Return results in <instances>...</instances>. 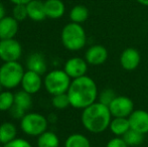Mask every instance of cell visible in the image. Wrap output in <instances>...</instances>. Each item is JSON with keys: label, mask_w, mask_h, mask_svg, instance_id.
<instances>
[{"label": "cell", "mask_w": 148, "mask_h": 147, "mask_svg": "<svg viewBox=\"0 0 148 147\" xmlns=\"http://www.w3.org/2000/svg\"><path fill=\"white\" fill-rule=\"evenodd\" d=\"M71 106L75 109L84 110L90 105L98 101L99 91L96 82L89 76L72 80L68 90Z\"/></svg>", "instance_id": "obj_1"}, {"label": "cell", "mask_w": 148, "mask_h": 147, "mask_svg": "<svg viewBox=\"0 0 148 147\" xmlns=\"http://www.w3.org/2000/svg\"><path fill=\"white\" fill-rule=\"evenodd\" d=\"M112 118L109 107L97 101L83 110L81 121L87 131L100 134L109 129Z\"/></svg>", "instance_id": "obj_2"}, {"label": "cell", "mask_w": 148, "mask_h": 147, "mask_svg": "<svg viewBox=\"0 0 148 147\" xmlns=\"http://www.w3.org/2000/svg\"><path fill=\"white\" fill-rule=\"evenodd\" d=\"M62 42L66 49L78 51L87 43V34L82 24L70 22L64 26L60 34Z\"/></svg>", "instance_id": "obj_3"}, {"label": "cell", "mask_w": 148, "mask_h": 147, "mask_svg": "<svg viewBox=\"0 0 148 147\" xmlns=\"http://www.w3.org/2000/svg\"><path fill=\"white\" fill-rule=\"evenodd\" d=\"M24 70L18 62L4 63L0 67V84L4 89L11 90L21 85Z\"/></svg>", "instance_id": "obj_4"}, {"label": "cell", "mask_w": 148, "mask_h": 147, "mask_svg": "<svg viewBox=\"0 0 148 147\" xmlns=\"http://www.w3.org/2000/svg\"><path fill=\"white\" fill-rule=\"evenodd\" d=\"M72 83V79L64 70H53L47 74L43 80V85L47 92L55 96L66 93Z\"/></svg>", "instance_id": "obj_5"}, {"label": "cell", "mask_w": 148, "mask_h": 147, "mask_svg": "<svg viewBox=\"0 0 148 147\" xmlns=\"http://www.w3.org/2000/svg\"><path fill=\"white\" fill-rule=\"evenodd\" d=\"M49 126V120L43 115L35 112L26 113L20 120L21 130L29 136H37L47 131Z\"/></svg>", "instance_id": "obj_6"}, {"label": "cell", "mask_w": 148, "mask_h": 147, "mask_svg": "<svg viewBox=\"0 0 148 147\" xmlns=\"http://www.w3.org/2000/svg\"><path fill=\"white\" fill-rule=\"evenodd\" d=\"M22 53V46L14 38L0 40V59L4 63L18 62Z\"/></svg>", "instance_id": "obj_7"}, {"label": "cell", "mask_w": 148, "mask_h": 147, "mask_svg": "<svg viewBox=\"0 0 148 147\" xmlns=\"http://www.w3.org/2000/svg\"><path fill=\"white\" fill-rule=\"evenodd\" d=\"M108 107L112 117L128 118L135 110L132 99L127 96H117Z\"/></svg>", "instance_id": "obj_8"}, {"label": "cell", "mask_w": 148, "mask_h": 147, "mask_svg": "<svg viewBox=\"0 0 148 147\" xmlns=\"http://www.w3.org/2000/svg\"><path fill=\"white\" fill-rule=\"evenodd\" d=\"M88 65L89 64L85 59L80 57H74L66 62L64 71L72 80H75V79L86 76L88 72Z\"/></svg>", "instance_id": "obj_9"}, {"label": "cell", "mask_w": 148, "mask_h": 147, "mask_svg": "<svg viewBox=\"0 0 148 147\" xmlns=\"http://www.w3.org/2000/svg\"><path fill=\"white\" fill-rule=\"evenodd\" d=\"M120 65L123 70L128 72L135 71L141 63V55L135 47H127L120 55Z\"/></svg>", "instance_id": "obj_10"}, {"label": "cell", "mask_w": 148, "mask_h": 147, "mask_svg": "<svg viewBox=\"0 0 148 147\" xmlns=\"http://www.w3.org/2000/svg\"><path fill=\"white\" fill-rule=\"evenodd\" d=\"M108 51L102 44H94L87 49L85 59L91 66H101L108 59Z\"/></svg>", "instance_id": "obj_11"}, {"label": "cell", "mask_w": 148, "mask_h": 147, "mask_svg": "<svg viewBox=\"0 0 148 147\" xmlns=\"http://www.w3.org/2000/svg\"><path fill=\"white\" fill-rule=\"evenodd\" d=\"M130 128L132 130L139 132V133L145 134L148 133V112L142 109L134 110L130 116L128 117Z\"/></svg>", "instance_id": "obj_12"}, {"label": "cell", "mask_w": 148, "mask_h": 147, "mask_svg": "<svg viewBox=\"0 0 148 147\" xmlns=\"http://www.w3.org/2000/svg\"><path fill=\"white\" fill-rule=\"evenodd\" d=\"M42 80L39 74L34 73L32 71H28L24 73V76L21 81L22 90L29 93L30 95L36 94L42 86Z\"/></svg>", "instance_id": "obj_13"}, {"label": "cell", "mask_w": 148, "mask_h": 147, "mask_svg": "<svg viewBox=\"0 0 148 147\" xmlns=\"http://www.w3.org/2000/svg\"><path fill=\"white\" fill-rule=\"evenodd\" d=\"M18 31V21L13 16H5L0 20V40L14 38Z\"/></svg>", "instance_id": "obj_14"}, {"label": "cell", "mask_w": 148, "mask_h": 147, "mask_svg": "<svg viewBox=\"0 0 148 147\" xmlns=\"http://www.w3.org/2000/svg\"><path fill=\"white\" fill-rule=\"evenodd\" d=\"M26 67L28 71H32L41 76L45 75L47 69V64L45 57L40 53H33L27 57Z\"/></svg>", "instance_id": "obj_15"}, {"label": "cell", "mask_w": 148, "mask_h": 147, "mask_svg": "<svg viewBox=\"0 0 148 147\" xmlns=\"http://www.w3.org/2000/svg\"><path fill=\"white\" fill-rule=\"evenodd\" d=\"M28 17L33 21H42L47 18L45 2L39 0H31L26 4Z\"/></svg>", "instance_id": "obj_16"}, {"label": "cell", "mask_w": 148, "mask_h": 147, "mask_svg": "<svg viewBox=\"0 0 148 147\" xmlns=\"http://www.w3.org/2000/svg\"><path fill=\"white\" fill-rule=\"evenodd\" d=\"M47 17L51 19H59L64 14L66 6L62 0H47L45 1Z\"/></svg>", "instance_id": "obj_17"}, {"label": "cell", "mask_w": 148, "mask_h": 147, "mask_svg": "<svg viewBox=\"0 0 148 147\" xmlns=\"http://www.w3.org/2000/svg\"><path fill=\"white\" fill-rule=\"evenodd\" d=\"M109 129L114 136L123 137L131 129L129 119L123 117H113L110 123Z\"/></svg>", "instance_id": "obj_18"}, {"label": "cell", "mask_w": 148, "mask_h": 147, "mask_svg": "<svg viewBox=\"0 0 148 147\" xmlns=\"http://www.w3.org/2000/svg\"><path fill=\"white\" fill-rule=\"evenodd\" d=\"M17 130L13 123L11 122H3L0 125V143L7 144L16 138Z\"/></svg>", "instance_id": "obj_19"}, {"label": "cell", "mask_w": 148, "mask_h": 147, "mask_svg": "<svg viewBox=\"0 0 148 147\" xmlns=\"http://www.w3.org/2000/svg\"><path fill=\"white\" fill-rule=\"evenodd\" d=\"M37 147H60V138L55 132L45 131L37 138Z\"/></svg>", "instance_id": "obj_20"}, {"label": "cell", "mask_w": 148, "mask_h": 147, "mask_svg": "<svg viewBox=\"0 0 148 147\" xmlns=\"http://www.w3.org/2000/svg\"><path fill=\"white\" fill-rule=\"evenodd\" d=\"M89 9L85 5L79 4L71 9L70 11V19L72 22L82 24L89 18Z\"/></svg>", "instance_id": "obj_21"}, {"label": "cell", "mask_w": 148, "mask_h": 147, "mask_svg": "<svg viewBox=\"0 0 148 147\" xmlns=\"http://www.w3.org/2000/svg\"><path fill=\"white\" fill-rule=\"evenodd\" d=\"M64 147H92L91 142L86 135L81 133H74L70 135L64 141Z\"/></svg>", "instance_id": "obj_22"}, {"label": "cell", "mask_w": 148, "mask_h": 147, "mask_svg": "<svg viewBox=\"0 0 148 147\" xmlns=\"http://www.w3.org/2000/svg\"><path fill=\"white\" fill-rule=\"evenodd\" d=\"M14 105L18 106L19 108L27 111L32 106V99L29 93L25 92L24 90L18 91L14 94Z\"/></svg>", "instance_id": "obj_23"}, {"label": "cell", "mask_w": 148, "mask_h": 147, "mask_svg": "<svg viewBox=\"0 0 148 147\" xmlns=\"http://www.w3.org/2000/svg\"><path fill=\"white\" fill-rule=\"evenodd\" d=\"M123 138H124V140L126 141V143L128 144L129 147H134L142 144L143 139H144V135L135 131V130L130 129L123 136Z\"/></svg>", "instance_id": "obj_24"}, {"label": "cell", "mask_w": 148, "mask_h": 147, "mask_svg": "<svg viewBox=\"0 0 148 147\" xmlns=\"http://www.w3.org/2000/svg\"><path fill=\"white\" fill-rule=\"evenodd\" d=\"M14 105V94L10 91L0 93V111H9Z\"/></svg>", "instance_id": "obj_25"}, {"label": "cell", "mask_w": 148, "mask_h": 147, "mask_svg": "<svg viewBox=\"0 0 148 147\" xmlns=\"http://www.w3.org/2000/svg\"><path fill=\"white\" fill-rule=\"evenodd\" d=\"M51 104L58 110H64L66 109L69 106H71L70 99H69L68 93H62V94H58L53 96L51 99Z\"/></svg>", "instance_id": "obj_26"}, {"label": "cell", "mask_w": 148, "mask_h": 147, "mask_svg": "<svg viewBox=\"0 0 148 147\" xmlns=\"http://www.w3.org/2000/svg\"><path fill=\"white\" fill-rule=\"evenodd\" d=\"M117 97L116 92L111 88H106L104 90H102L99 93V96H98V102L102 103V104L106 105V106H109L112 102H113L114 99Z\"/></svg>", "instance_id": "obj_27"}, {"label": "cell", "mask_w": 148, "mask_h": 147, "mask_svg": "<svg viewBox=\"0 0 148 147\" xmlns=\"http://www.w3.org/2000/svg\"><path fill=\"white\" fill-rule=\"evenodd\" d=\"M12 16L17 21H22L26 17H28L26 4H15L13 10H12Z\"/></svg>", "instance_id": "obj_28"}, {"label": "cell", "mask_w": 148, "mask_h": 147, "mask_svg": "<svg viewBox=\"0 0 148 147\" xmlns=\"http://www.w3.org/2000/svg\"><path fill=\"white\" fill-rule=\"evenodd\" d=\"M106 147H129V146L123 137L115 136V137L111 138V139L107 142Z\"/></svg>", "instance_id": "obj_29"}, {"label": "cell", "mask_w": 148, "mask_h": 147, "mask_svg": "<svg viewBox=\"0 0 148 147\" xmlns=\"http://www.w3.org/2000/svg\"><path fill=\"white\" fill-rule=\"evenodd\" d=\"M3 147H32L27 140L22 138H15L12 141L8 142L7 144H4Z\"/></svg>", "instance_id": "obj_30"}, {"label": "cell", "mask_w": 148, "mask_h": 147, "mask_svg": "<svg viewBox=\"0 0 148 147\" xmlns=\"http://www.w3.org/2000/svg\"><path fill=\"white\" fill-rule=\"evenodd\" d=\"M9 112H10V115L12 116V118H14V119H20V120H21L22 117L26 114L25 110L19 108V107L16 106V105H13V106L11 107V109L9 110Z\"/></svg>", "instance_id": "obj_31"}, {"label": "cell", "mask_w": 148, "mask_h": 147, "mask_svg": "<svg viewBox=\"0 0 148 147\" xmlns=\"http://www.w3.org/2000/svg\"><path fill=\"white\" fill-rule=\"evenodd\" d=\"M9 1L14 4H27L31 0H9Z\"/></svg>", "instance_id": "obj_32"}, {"label": "cell", "mask_w": 148, "mask_h": 147, "mask_svg": "<svg viewBox=\"0 0 148 147\" xmlns=\"http://www.w3.org/2000/svg\"><path fill=\"white\" fill-rule=\"evenodd\" d=\"M3 17H5V8H4L3 4L0 3V20Z\"/></svg>", "instance_id": "obj_33"}, {"label": "cell", "mask_w": 148, "mask_h": 147, "mask_svg": "<svg viewBox=\"0 0 148 147\" xmlns=\"http://www.w3.org/2000/svg\"><path fill=\"white\" fill-rule=\"evenodd\" d=\"M136 1L138 2L139 4H141V5L148 7V0H136Z\"/></svg>", "instance_id": "obj_34"}, {"label": "cell", "mask_w": 148, "mask_h": 147, "mask_svg": "<svg viewBox=\"0 0 148 147\" xmlns=\"http://www.w3.org/2000/svg\"><path fill=\"white\" fill-rule=\"evenodd\" d=\"M2 89H3V87H2V85H1V84H0V93H1V92H2Z\"/></svg>", "instance_id": "obj_35"}, {"label": "cell", "mask_w": 148, "mask_h": 147, "mask_svg": "<svg viewBox=\"0 0 148 147\" xmlns=\"http://www.w3.org/2000/svg\"><path fill=\"white\" fill-rule=\"evenodd\" d=\"M0 147H3V146H1V145H0Z\"/></svg>", "instance_id": "obj_36"}]
</instances>
